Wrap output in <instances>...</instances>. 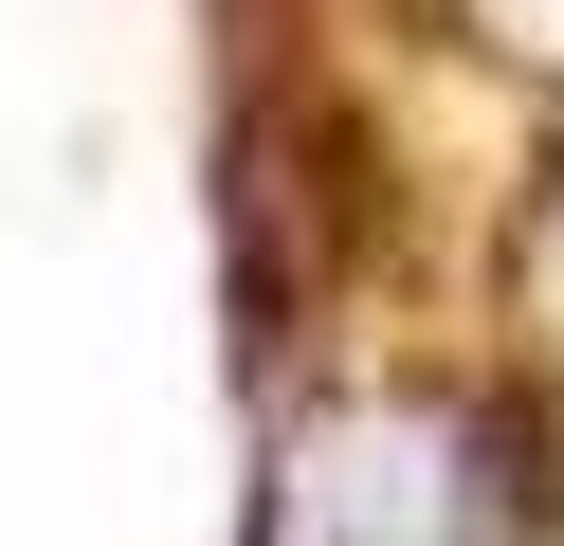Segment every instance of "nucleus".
I'll use <instances>...</instances> for the list:
<instances>
[{"label": "nucleus", "instance_id": "obj_2", "mask_svg": "<svg viewBox=\"0 0 564 546\" xmlns=\"http://www.w3.org/2000/svg\"><path fill=\"white\" fill-rule=\"evenodd\" d=\"M510 19H564V0H510Z\"/></svg>", "mask_w": 564, "mask_h": 546}, {"label": "nucleus", "instance_id": "obj_1", "mask_svg": "<svg viewBox=\"0 0 564 546\" xmlns=\"http://www.w3.org/2000/svg\"><path fill=\"white\" fill-rule=\"evenodd\" d=\"M273 546H491V492L419 419H328L273 492Z\"/></svg>", "mask_w": 564, "mask_h": 546}]
</instances>
